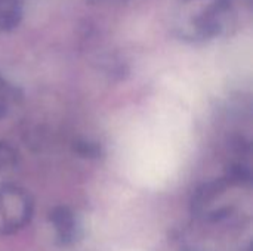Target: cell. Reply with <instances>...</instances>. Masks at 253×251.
<instances>
[{
	"instance_id": "6da1fadb",
	"label": "cell",
	"mask_w": 253,
	"mask_h": 251,
	"mask_svg": "<svg viewBox=\"0 0 253 251\" xmlns=\"http://www.w3.org/2000/svg\"><path fill=\"white\" fill-rule=\"evenodd\" d=\"M231 0H178L176 31L190 41L219 36L231 19Z\"/></svg>"
},
{
	"instance_id": "7a4b0ae2",
	"label": "cell",
	"mask_w": 253,
	"mask_h": 251,
	"mask_svg": "<svg viewBox=\"0 0 253 251\" xmlns=\"http://www.w3.org/2000/svg\"><path fill=\"white\" fill-rule=\"evenodd\" d=\"M33 215L30 195L10 185L0 186V235H9L24 228Z\"/></svg>"
},
{
	"instance_id": "3957f363",
	"label": "cell",
	"mask_w": 253,
	"mask_h": 251,
	"mask_svg": "<svg viewBox=\"0 0 253 251\" xmlns=\"http://www.w3.org/2000/svg\"><path fill=\"white\" fill-rule=\"evenodd\" d=\"M50 222L56 229L59 243L67 246L73 244L79 237V226L74 213L67 207H58L50 213Z\"/></svg>"
},
{
	"instance_id": "277c9868",
	"label": "cell",
	"mask_w": 253,
	"mask_h": 251,
	"mask_svg": "<svg viewBox=\"0 0 253 251\" xmlns=\"http://www.w3.org/2000/svg\"><path fill=\"white\" fill-rule=\"evenodd\" d=\"M22 19V0H0V30L12 31Z\"/></svg>"
},
{
	"instance_id": "5b68a950",
	"label": "cell",
	"mask_w": 253,
	"mask_h": 251,
	"mask_svg": "<svg viewBox=\"0 0 253 251\" xmlns=\"http://www.w3.org/2000/svg\"><path fill=\"white\" fill-rule=\"evenodd\" d=\"M19 98V90L0 75V120L7 115L15 104H18Z\"/></svg>"
},
{
	"instance_id": "8992f818",
	"label": "cell",
	"mask_w": 253,
	"mask_h": 251,
	"mask_svg": "<svg viewBox=\"0 0 253 251\" xmlns=\"http://www.w3.org/2000/svg\"><path fill=\"white\" fill-rule=\"evenodd\" d=\"M18 161V152L7 143L0 142V173L10 170Z\"/></svg>"
},
{
	"instance_id": "52a82bcc",
	"label": "cell",
	"mask_w": 253,
	"mask_h": 251,
	"mask_svg": "<svg viewBox=\"0 0 253 251\" xmlns=\"http://www.w3.org/2000/svg\"><path fill=\"white\" fill-rule=\"evenodd\" d=\"M76 151H77L80 155H83V157H98L99 152H101V149H99V146H98L96 143L86 142V141L77 142V143H76Z\"/></svg>"
},
{
	"instance_id": "ba28073f",
	"label": "cell",
	"mask_w": 253,
	"mask_h": 251,
	"mask_svg": "<svg viewBox=\"0 0 253 251\" xmlns=\"http://www.w3.org/2000/svg\"><path fill=\"white\" fill-rule=\"evenodd\" d=\"M87 1H90V3H102L105 0H87Z\"/></svg>"
}]
</instances>
